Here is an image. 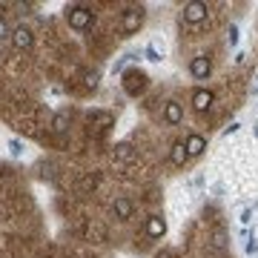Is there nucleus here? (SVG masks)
Instances as JSON below:
<instances>
[{
  "label": "nucleus",
  "instance_id": "15",
  "mask_svg": "<svg viewBox=\"0 0 258 258\" xmlns=\"http://www.w3.org/2000/svg\"><path fill=\"white\" fill-rule=\"evenodd\" d=\"M186 158H189V155H186L184 144H175V147H172V152H169V161H172L175 166H181V164L186 161Z\"/></svg>",
  "mask_w": 258,
  "mask_h": 258
},
{
  "label": "nucleus",
  "instance_id": "23",
  "mask_svg": "<svg viewBox=\"0 0 258 258\" xmlns=\"http://www.w3.org/2000/svg\"><path fill=\"white\" fill-rule=\"evenodd\" d=\"M252 92H258V72H255V83H252Z\"/></svg>",
  "mask_w": 258,
  "mask_h": 258
},
{
  "label": "nucleus",
  "instance_id": "22",
  "mask_svg": "<svg viewBox=\"0 0 258 258\" xmlns=\"http://www.w3.org/2000/svg\"><path fill=\"white\" fill-rule=\"evenodd\" d=\"M255 249H258L255 238H249V241H247V252H249V255H252V252H255Z\"/></svg>",
  "mask_w": 258,
  "mask_h": 258
},
{
  "label": "nucleus",
  "instance_id": "19",
  "mask_svg": "<svg viewBox=\"0 0 258 258\" xmlns=\"http://www.w3.org/2000/svg\"><path fill=\"white\" fill-rule=\"evenodd\" d=\"M9 152L12 155H20V152H23V144H20V141H9Z\"/></svg>",
  "mask_w": 258,
  "mask_h": 258
},
{
  "label": "nucleus",
  "instance_id": "6",
  "mask_svg": "<svg viewBox=\"0 0 258 258\" xmlns=\"http://www.w3.org/2000/svg\"><path fill=\"white\" fill-rule=\"evenodd\" d=\"M189 72H192V78H195V81H204V78H210V72H212L210 57H207V55L192 57V63H189Z\"/></svg>",
  "mask_w": 258,
  "mask_h": 258
},
{
  "label": "nucleus",
  "instance_id": "10",
  "mask_svg": "<svg viewBox=\"0 0 258 258\" xmlns=\"http://www.w3.org/2000/svg\"><path fill=\"white\" fill-rule=\"evenodd\" d=\"M147 235L149 238H164L166 235V221L161 218V215H152L147 221Z\"/></svg>",
  "mask_w": 258,
  "mask_h": 258
},
{
  "label": "nucleus",
  "instance_id": "3",
  "mask_svg": "<svg viewBox=\"0 0 258 258\" xmlns=\"http://www.w3.org/2000/svg\"><path fill=\"white\" fill-rule=\"evenodd\" d=\"M144 18H147V12H144V6H132V9L123 12V23H120V32L123 35H135L141 29V23H144Z\"/></svg>",
  "mask_w": 258,
  "mask_h": 258
},
{
  "label": "nucleus",
  "instance_id": "11",
  "mask_svg": "<svg viewBox=\"0 0 258 258\" xmlns=\"http://www.w3.org/2000/svg\"><path fill=\"white\" fill-rule=\"evenodd\" d=\"M132 201L129 198H118V201L112 204V212H115V218H120V221H126V218H132Z\"/></svg>",
  "mask_w": 258,
  "mask_h": 258
},
{
  "label": "nucleus",
  "instance_id": "18",
  "mask_svg": "<svg viewBox=\"0 0 258 258\" xmlns=\"http://www.w3.org/2000/svg\"><path fill=\"white\" fill-rule=\"evenodd\" d=\"M9 37H12L9 23H6V20H0V40H9Z\"/></svg>",
  "mask_w": 258,
  "mask_h": 258
},
{
  "label": "nucleus",
  "instance_id": "12",
  "mask_svg": "<svg viewBox=\"0 0 258 258\" xmlns=\"http://www.w3.org/2000/svg\"><path fill=\"white\" fill-rule=\"evenodd\" d=\"M115 158L123 161V164H132V161L138 158V152L132 149V144H118V147H115Z\"/></svg>",
  "mask_w": 258,
  "mask_h": 258
},
{
  "label": "nucleus",
  "instance_id": "21",
  "mask_svg": "<svg viewBox=\"0 0 258 258\" xmlns=\"http://www.w3.org/2000/svg\"><path fill=\"white\" fill-rule=\"evenodd\" d=\"M235 43H238V29L230 26V46H235Z\"/></svg>",
  "mask_w": 258,
  "mask_h": 258
},
{
  "label": "nucleus",
  "instance_id": "2",
  "mask_svg": "<svg viewBox=\"0 0 258 258\" xmlns=\"http://www.w3.org/2000/svg\"><path fill=\"white\" fill-rule=\"evenodd\" d=\"M147 72H141V69H129L123 72V92L126 95H141L147 89Z\"/></svg>",
  "mask_w": 258,
  "mask_h": 258
},
{
  "label": "nucleus",
  "instance_id": "16",
  "mask_svg": "<svg viewBox=\"0 0 258 258\" xmlns=\"http://www.w3.org/2000/svg\"><path fill=\"white\" fill-rule=\"evenodd\" d=\"M98 78H101V75L95 72H83V86H89V89H95V86H98Z\"/></svg>",
  "mask_w": 258,
  "mask_h": 258
},
{
  "label": "nucleus",
  "instance_id": "1",
  "mask_svg": "<svg viewBox=\"0 0 258 258\" xmlns=\"http://www.w3.org/2000/svg\"><path fill=\"white\" fill-rule=\"evenodd\" d=\"M66 18H69V26L83 32V29H89L95 23V15L92 9H86V6H69L66 9Z\"/></svg>",
  "mask_w": 258,
  "mask_h": 258
},
{
  "label": "nucleus",
  "instance_id": "13",
  "mask_svg": "<svg viewBox=\"0 0 258 258\" xmlns=\"http://www.w3.org/2000/svg\"><path fill=\"white\" fill-rule=\"evenodd\" d=\"M89 123L98 129H106V126H112V115L109 112H89Z\"/></svg>",
  "mask_w": 258,
  "mask_h": 258
},
{
  "label": "nucleus",
  "instance_id": "8",
  "mask_svg": "<svg viewBox=\"0 0 258 258\" xmlns=\"http://www.w3.org/2000/svg\"><path fill=\"white\" fill-rule=\"evenodd\" d=\"M164 120L169 123V126H178V123L184 120V106H181L178 101H169L164 106Z\"/></svg>",
  "mask_w": 258,
  "mask_h": 258
},
{
  "label": "nucleus",
  "instance_id": "5",
  "mask_svg": "<svg viewBox=\"0 0 258 258\" xmlns=\"http://www.w3.org/2000/svg\"><path fill=\"white\" fill-rule=\"evenodd\" d=\"M184 20L186 23H201V20H207V3H201V0L186 3L184 6Z\"/></svg>",
  "mask_w": 258,
  "mask_h": 258
},
{
  "label": "nucleus",
  "instance_id": "14",
  "mask_svg": "<svg viewBox=\"0 0 258 258\" xmlns=\"http://www.w3.org/2000/svg\"><path fill=\"white\" fill-rule=\"evenodd\" d=\"M66 129H69V115H66V112H57L55 118H52V132L63 135Z\"/></svg>",
  "mask_w": 258,
  "mask_h": 258
},
{
  "label": "nucleus",
  "instance_id": "17",
  "mask_svg": "<svg viewBox=\"0 0 258 258\" xmlns=\"http://www.w3.org/2000/svg\"><path fill=\"white\" fill-rule=\"evenodd\" d=\"M212 247H215V249H224V247H227V238H224V230H215V235H212Z\"/></svg>",
  "mask_w": 258,
  "mask_h": 258
},
{
  "label": "nucleus",
  "instance_id": "24",
  "mask_svg": "<svg viewBox=\"0 0 258 258\" xmlns=\"http://www.w3.org/2000/svg\"><path fill=\"white\" fill-rule=\"evenodd\" d=\"M255 135H258V126H255Z\"/></svg>",
  "mask_w": 258,
  "mask_h": 258
},
{
  "label": "nucleus",
  "instance_id": "20",
  "mask_svg": "<svg viewBox=\"0 0 258 258\" xmlns=\"http://www.w3.org/2000/svg\"><path fill=\"white\" fill-rule=\"evenodd\" d=\"M147 57L152 60V63H158V60H161V55H158V49H155V46H147Z\"/></svg>",
  "mask_w": 258,
  "mask_h": 258
},
{
  "label": "nucleus",
  "instance_id": "4",
  "mask_svg": "<svg viewBox=\"0 0 258 258\" xmlns=\"http://www.w3.org/2000/svg\"><path fill=\"white\" fill-rule=\"evenodd\" d=\"M12 43H15V49H32V43H35V35H32V29L26 26H18V29H12V37H9Z\"/></svg>",
  "mask_w": 258,
  "mask_h": 258
},
{
  "label": "nucleus",
  "instance_id": "9",
  "mask_svg": "<svg viewBox=\"0 0 258 258\" xmlns=\"http://www.w3.org/2000/svg\"><path fill=\"white\" fill-rule=\"evenodd\" d=\"M184 149H186V155H189V158H198L204 149H207V138H204V135H198V132H192V135L186 138Z\"/></svg>",
  "mask_w": 258,
  "mask_h": 258
},
{
  "label": "nucleus",
  "instance_id": "7",
  "mask_svg": "<svg viewBox=\"0 0 258 258\" xmlns=\"http://www.w3.org/2000/svg\"><path fill=\"white\" fill-rule=\"evenodd\" d=\"M212 101H215V95L210 89H195L192 92V109L195 112H207L212 106Z\"/></svg>",
  "mask_w": 258,
  "mask_h": 258
}]
</instances>
